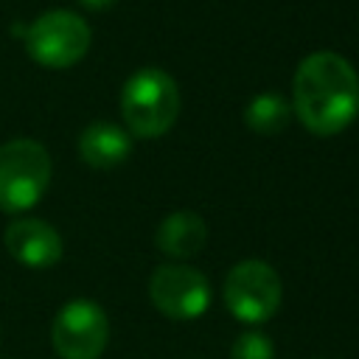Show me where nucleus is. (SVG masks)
<instances>
[{
  "mask_svg": "<svg viewBox=\"0 0 359 359\" xmlns=\"http://www.w3.org/2000/svg\"><path fill=\"white\" fill-rule=\"evenodd\" d=\"M292 109L311 135L342 132L359 115V73L334 50L309 53L292 79Z\"/></svg>",
  "mask_w": 359,
  "mask_h": 359,
  "instance_id": "obj_1",
  "label": "nucleus"
},
{
  "mask_svg": "<svg viewBox=\"0 0 359 359\" xmlns=\"http://www.w3.org/2000/svg\"><path fill=\"white\" fill-rule=\"evenodd\" d=\"M121 115L126 132L143 140L165 135L180 115V87L160 67L135 70L121 90Z\"/></svg>",
  "mask_w": 359,
  "mask_h": 359,
  "instance_id": "obj_2",
  "label": "nucleus"
},
{
  "mask_svg": "<svg viewBox=\"0 0 359 359\" xmlns=\"http://www.w3.org/2000/svg\"><path fill=\"white\" fill-rule=\"evenodd\" d=\"M53 163L48 149L31 137H14L0 146V210H31L50 185Z\"/></svg>",
  "mask_w": 359,
  "mask_h": 359,
  "instance_id": "obj_3",
  "label": "nucleus"
},
{
  "mask_svg": "<svg viewBox=\"0 0 359 359\" xmlns=\"http://www.w3.org/2000/svg\"><path fill=\"white\" fill-rule=\"evenodd\" d=\"M93 34L84 17L67 8H50L39 14L25 31V50L42 67H70L84 59L90 50Z\"/></svg>",
  "mask_w": 359,
  "mask_h": 359,
  "instance_id": "obj_4",
  "label": "nucleus"
},
{
  "mask_svg": "<svg viewBox=\"0 0 359 359\" xmlns=\"http://www.w3.org/2000/svg\"><path fill=\"white\" fill-rule=\"evenodd\" d=\"M280 278L278 272L258 258L238 261L224 278V306L227 311L250 325L269 320L280 306Z\"/></svg>",
  "mask_w": 359,
  "mask_h": 359,
  "instance_id": "obj_5",
  "label": "nucleus"
},
{
  "mask_svg": "<svg viewBox=\"0 0 359 359\" xmlns=\"http://www.w3.org/2000/svg\"><path fill=\"white\" fill-rule=\"evenodd\" d=\"M50 342L59 359H98L109 342L107 311L93 300H70L50 325Z\"/></svg>",
  "mask_w": 359,
  "mask_h": 359,
  "instance_id": "obj_6",
  "label": "nucleus"
},
{
  "mask_svg": "<svg viewBox=\"0 0 359 359\" xmlns=\"http://www.w3.org/2000/svg\"><path fill=\"white\" fill-rule=\"evenodd\" d=\"M149 297L168 320H196L210 306V283L194 266L163 264L149 278Z\"/></svg>",
  "mask_w": 359,
  "mask_h": 359,
  "instance_id": "obj_7",
  "label": "nucleus"
},
{
  "mask_svg": "<svg viewBox=\"0 0 359 359\" xmlns=\"http://www.w3.org/2000/svg\"><path fill=\"white\" fill-rule=\"evenodd\" d=\"M6 250L14 261L31 269H48L62 258V236L45 219H17L3 233Z\"/></svg>",
  "mask_w": 359,
  "mask_h": 359,
  "instance_id": "obj_8",
  "label": "nucleus"
},
{
  "mask_svg": "<svg viewBox=\"0 0 359 359\" xmlns=\"http://www.w3.org/2000/svg\"><path fill=\"white\" fill-rule=\"evenodd\" d=\"M132 151V135L109 121H95L79 135V157L90 168H115Z\"/></svg>",
  "mask_w": 359,
  "mask_h": 359,
  "instance_id": "obj_9",
  "label": "nucleus"
},
{
  "mask_svg": "<svg viewBox=\"0 0 359 359\" xmlns=\"http://www.w3.org/2000/svg\"><path fill=\"white\" fill-rule=\"evenodd\" d=\"M208 241V227L205 219L191 213V210H177L165 216L154 233V244L163 255L168 258H191L196 255Z\"/></svg>",
  "mask_w": 359,
  "mask_h": 359,
  "instance_id": "obj_10",
  "label": "nucleus"
},
{
  "mask_svg": "<svg viewBox=\"0 0 359 359\" xmlns=\"http://www.w3.org/2000/svg\"><path fill=\"white\" fill-rule=\"evenodd\" d=\"M292 118V104L280 93H258L244 107V123L255 135H278Z\"/></svg>",
  "mask_w": 359,
  "mask_h": 359,
  "instance_id": "obj_11",
  "label": "nucleus"
},
{
  "mask_svg": "<svg viewBox=\"0 0 359 359\" xmlns=\"http://www.w3.org/2000/svg\"><path fill=\"white\" fill-rule=\"evenodd\" d=\"M230 359H275V345L261 331H244L236 337Z\"/></svg>",
  "mask_w": 359,
  "mask_h": 359,
  "instance_id": "obj_12",
  "label": "nucleus"
},
{
  "mask_svg": "<svg viewBox=\"0 0 359 359\" xmlns=\"http://www.w3.org/2000/svg\"><path fill=\"white\" fill-rule=\"evenodd\" d=\"M79 3L90 11H107L109 6H115V0H79Z\"/></svg>",
  "mask_w": 359,
  "mask_h": 359,
  "instance_id": "obj_13",
  "label": "nucleus"
}]
</instances>
